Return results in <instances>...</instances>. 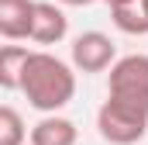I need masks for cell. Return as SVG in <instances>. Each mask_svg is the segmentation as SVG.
<instances>
[{"label": "cell", "instance_id": "obj_1", "mask_svg": "<svg viewBox=\"0 0 148 145\" xmlns=\"http://www.w3.org/2000/svg\"><path fill=\"white\" fill-rule=\"evenodd\" d=\"M17 90L28 97V104L35 110L55 114L76 97V69H73V62H62L59 55H52L45 48L28 52Z\"/></svg>", "mask_w": 148, "mask_h": 145}, {"label": "cell", "instance_id": "obj_2", "mask_svg": "<svg viewBox=\"0 0 148 145\" xmlns=\"http://www.w3.org/2000/svg\"><path fill=\"white\" fill-rule=\"evenodd\" d=\"M97 131L110 145H138L148 135V104L107 97L97 110Z\"/></svg>", "mask_w": 148, "mask_h": 145}, {"label": "cell", "instance_id": "obj_3", "mask_svg": "<svg viewBox=\"0 0 148 145\" xmlns=\"http://www.w3.org/2000/svg\"><path fill=\"white\" fill-rule=\"evenodd\" d=\"M107 97L148 104V55L145 52H131V55H121V59L110 62Z\"/></svg>", "mask_w": 148, "mask_h": 145}, {"label": "cell", "instance_id": "obj_4", "mask_svg": "<svg viewBox=\"0 0 148 145\" xmlns=\"http://www.w3.org/2000/svg\"><path fill=\"white\" fill-rule=\"evenodd\" d=\"M69 59H73L76 72H103V69H110V62L117 59V45L103 31H83V35L73 38Z\"/></svg>", "mask_w": 148, "mask_h": 145}, {"label": "cell", "instance_id": "obj_5", "mask_svg": "<svg viewBox=\"0 0 148 145\" xmlns=\"http://www.w3.org/2000/svg\"><path fill=\"white\" fill-rule=\"evenodd\" d=\"M66 35H69V17H66L62 3H52V0H35L28 38H31L35 45H59Z\"/></svg>", "mask_w": 148, "mask_h": 145}, {"label": "cell", "instance_id": "obj_6", "mask_svg": "<svg viewBox=\"0 0 148 145\" xmlns=\"http://www.w3.org/2000/svg\"><path fill=\"white\" fill-rule=\"evenodd\" d=\"M28 142L31 145H76L79 142V128H76V121L62 117L59 110L41 114L28 131Z\"/></svg>", "mask_w": 148, "mask_h": 145}, {"label": "cell", "instance_id": "obj_7", "mask_svg": "<svg viewBox=\"0 0 148 145\" xmlns=\"http://www.w3.org/2000/svg\"><path fill=\"white\" fill-rule=\"evenodd\" d=\"M31 10H35V0H0V38L7 41L28 38Z\"/></svg>", "mask_w": 148, "mask_h": 145}, {"label": "cell", "instance_id": "obj_8", "mask_svg": "<svg viewBox=\"0 0 148 145\" xmlns=\"http://www.w3.org/2000/svg\"><path fill=\"white\" fill-rule=\"evenodd\" d=\"M28 45H0V90H17L21 86V69L28 59Z\"/></svg>", "mask_w": 148, "mask_h": 145}, {"label": "cell", "instance_id": "obj_9", "mask_svg": "<svg viewBox=\"0 0 148 145\" xmlns=\"http://www.w3.org/2000/svg\"><path fill=\"white\" fill-rule=\"evenodd\" d=\"M110 17H114V28L124 31V35H134L141 38L148 35V14L141 10V3H121V7H110Z\"/></svg>", "mask_w": 148, "mask_h": 145}, {"label": "cell", "instance_id": "obj_10", "mask_svg": "<svg viewBox=\"0 0 148 145\" xmlns=\"http://www.w3.org/2000/svg\"><path fill=\"white\" fill-rule=\"evenodd\" d=\"M28 142V124L21 110L10 104H0V145H24Z\"/></svg>", "mask_w": 148, "mask_h": 145}, {"label": "cell", "instance_id": "obj_11", "mask_svg": "<svg viewBox=\"0 0 148 145\" xmlns=\"http://www.w3.org/2000/svg\"><path fill=\"white\" fill-rule=\"evenodd\" d=\"M62 7H86V3H93V0H59Z\"/></svg>", "mask_w": 148, "mask_h": 145}, {"label": "cell", "instance_id": "obj_12", "mask_svg": "<svg viewBox=\"0 0 148 145\" xmlns=\"http://www.w3.org/2000/svg\"><path fill=\"white\" fill-rule=\"evenodd\" d=\"M100 3H107V7H121V3H134V0H100Z\"/></svg>", "mask_w": 148, "mask_h": 145}, {"label": "cell", "instance_id": "obj_13", "mask_svg": "<svg viewBox=\"0 0 148 145\" xmlns=\"http://www.w3.org/2000/svg\"><path fill=\"white\" fill-rule=\"evenodd\" d=\"M138 3H141V10H145V14H148V0H138Z\"/></svg>", "mask_w": 148, "mask_h": 145}]
</instances>
